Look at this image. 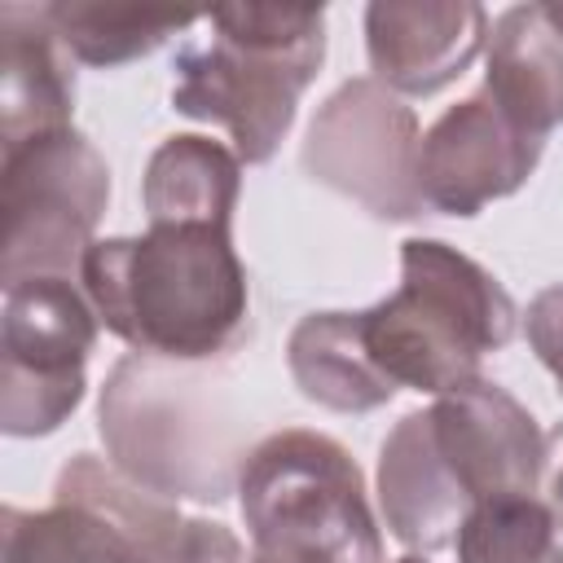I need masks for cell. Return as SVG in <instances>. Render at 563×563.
<instances>
[{
	"label": "cell",
	"instance_id": "6da1fadb",
	"mask_svg": "<svg viewBox=\"0 0 563 563\" xmlns=\"http://www.w3.org/2000/svg\"><path fill=\"white\" fill-rule=\"evenodd\" d=\"M79 286L101 325L136 356L211 361L251 330L246 264L233 229L150 224L141 238H97L79 264Z\"/></svg>",
	"mask_w": 563,
	"mask_h": 563
},
{
	"label": "cell",
	"instance_id": "7a4b0ae2",
	"mask_svg": "<svg viewBox=\"0 0 563 563\" xmlns=\"http://www.w3.org/2000/svg\"><path fill=\"white\" fill-rule=\"evenodd\" d=\"M97 431L114 471L167 501H224L251 453L233 391L207 361L123 356L101 387Z\"/></svg>",
	"mask_w": 563,
	"mask_h": 563
},
{
	"label": "cell",
	"instance_id": "3957f363",
	"mask_svg": "<svg viewBox=\"0 0 563 563\" xmlns=\"http://www.w3.org/2000/svg\"><path fill=\"white\" fill-rule=\"evenodd\" d=\"M207 40L176 53L172 106L229 132L242 163H268L325 57V9L220 4Z\"/></svg>",
	"mask_w": 563,
	"mask_h": 563
},
{
	"label": "cell",
	"instance_id": "277c9868",
	"mask_svg": "<svg viewBox=\"0 0 563 563\" xmlns=\"http://www.w3.org/2000/svg\"><path fill=\"white\" fill-rule=\"evenodd\" d=\"M519 308L506 286L435 238L400 242V286L356 312L369 365L400 391L444 396L479 378V361L515 339Z\"/></svg>",
	"mask_w": 563,
	"mask_h": 563
},
{
	"label": "cell",
	"instance_id": "5b68a950",
	"mask_svg": "<svg viewBox=\"0 0 563 563\" xmlns=\"http://www.w3.org/2000/svg\"><path fill=\"white\" fill-rule=\"evenodd\" d=\"M255 559L268 563H383V537L352 453L303 427L264 435L238 475Z\"/></svg>",
	"mask_w": 563,
	"mask_h": 563
},
{
	"label": "cell",
	"instance_id": "8992f818",
	"mask_svg": "<svg viewBox=\"0 0 563 563\" xmlns=\"http://www.w3.org/2000/svg\"><path fill=\"white\" fill-rule=\"evenodd\" d=\"M106 202L110 167L75 128L9 145L0 167V282L79 277Z\"/></svg>",
	"mask_w": 563,
	"mask_h": 563
},
{
	"label": "cell",
	"instance_id": "52a82bcc",
	"mask_svg": "<svg viewBox=\"0 0 563 563\" xmlns=\"http://www.w3.org/2000/svg\"><path fill=\"white\" fill-rule=\"evenodd\" d=\"M101 317L75 277H26L4 286L0 321V427L48 435L84 400V365Z\"/></svg>",
	"mask_w": 563,
	"mask_h": 563
},
{
	"label": "cell",
	"instance_id": "ba28073f",
	"mask_svg": "<svg viewBox=\"0 0 563 563\" xmlns=\"http://www.w3.org/2000/svg\"><path fill=\"white\" fill-rule=\"evenodd\" d=\"M418 154L422 136L413 110L374 75H356L317 110L299 158L317 185L361 202L369 216L413 220L427 207Z\"/></svg>",
	"mask_w": 563,
	"mask_h": 563
},
{
	"label": "cell",
	"instance_id": "9c48e42d",
	"mask_svg": "<svg viewBox=\"0 0 563 563\" xmlns=\"http://www.w3.org/2000/svg\"><path fill=\"white\" fill-rule=\"evenodd\" d=\"M422 422L444 475L471 510L488 497L541 493L545 435L506 387L488 378L453 387L422 409Z\"/></svg>",
	"mask_w": 563,
	"mask_h": 563
},
{
	"label": "cell",
	"instance_id": "30bf717a",
	"mask_svg": "<svg viewBox=\"0 0 563 563\" xmlns=\"http://www.w3.org/2000/svg\"><path fill=\"white\" fill-rule=\"evenodd\" d=\"M541 150L545 141L523 132L479 84L422 132V202L444 216H475L488 202L515 194L537 172Z\"/></svg>",
	"mask_w": 563,
	"mask_h": 563
},
{
	"label": "cell",
	"instance_id": "8fae6325",
	"mask_svg": "<svg viewBox=\"0 0 563 563\" xmlns=\"http://www.w3.org/2000/svg\"><path fill=\"white\" fill-rule=\"evenodd\" d=\"M488 13L479 4L378 0L365 9V53L374 79L396 97H431L449 88L484 48Z\"/></svg>",
	"mask_w": 563,
	"mask_h": 563
},
{
	"label": "cell",
	"instance_id": "7c38bea8",
	"mask_svg": "<svg viewBox=\"0 0 563 563\" xmlns=\"http://www.w3.org/2000/svg\"><path fill=\"white\" fill-rule=\"evenodd\" d=\"M75 70L44 4H0V141L22 145L70 128Z\"/></svg>",
	"mask_w": 563,
	"mask_h": 563
},
{
	"label": "cell",
	"instance_id": "4fadbf2b",
	"mask_svg": "<svg viewBox=\"0 0 563 563\" xmlns=\"http://www.w3.org/2000/svg\"><path fill=\"white\" fill-rule=\"evenodd\" d=\"M378 501L391 537L418 554L453 545L471 515L431 449L422 409L405 413L378 449Z\"/></svg>",
	"mask_w": 563,
	"mask_h": 563
},
{
	"label": "cell",
	"instance_id": "5bb4252c",
	"mask_svg": "<svg viewBox=\"0 0 563 563\" xmlns=\"http://www.w3.org/2000/svg\"><path fill=\"white\" fill-rule=\"evenodd\" d=\"M484 88L541 141L563 123V31L541 4H515L493 22Z\"/></svg>",
	"mask_w": 563,
	"mask_h": 563
},
{
	"label": "cell",
	"instance_id": "9a60e30c",
	"mask_svg": "<svg viewBox=\"0 0 563 563\" xmlns=\"http://www.w3.org/2000/svg\"><path fill=\"white\" fill-rule=\"evenodd\" d=\"M242 194V158L211 136H167L145 163V216L150 224H220L233 229Z\"/></svg>",
	"mask_w": 563,
	"mask_h": 563
},
{
	"label": "cell",
	"instance_id": "2e32d148",
	"mask_svg": "<svg viewBox=\"0 0 563 563\" xmlns=\"http://www.w3.org/2000/svg\"><path fill=\"white\" fill-rule=\"evenodd\" d=\"M286 365L295 387L334 413H369L396 396L361 347L356 312H308L290 330Z\"/></svg>",
	"mask_w": 563,
	"mask_h": 563
},
{
	"label": "cell",
	"instance_id": "e0dca14e",
	"mask_svg": "<svg viewBox=\"0 0 563 563\" xmlns=\"http://www.w3.org/2000/svg\"><path fill=\"white\" fill-rule=\"evenodd\" d=\"M4 563H150L123 519L92 501L53 497L44 510L4 506Z\"/></svg>",
	"mask_w": 563,
	"mask_h": 563
},
{
	"label": "cell",
	"instance_id": "ac0fdd59",
	"mask_svg": "<svg viewBox=\"0 0 563 563\" xmlns=\"http://www.w3.org/2000/svg\"><path fill=\"white\" fill-rule=\"evenodd\" d=\"M57 40L66 44V53L84 66H123L136 62L145 53H154L158 44H167L172 35L189 31L194 22H202L198 13H176V9H150V4H88V0H57L44 4Z\"/></svg>",
	"mask_w": 563,
	"mask_h": 563
},
{
	"label": "cell",
	"instance_id": "d6986e66",
	"mask_svg": "<svg viewBox=\"0 0 563 563\" xmlns=\"http://www.w3.org/2000/svg\"><path fill=\"white\" fill-rule=\"evenodd\" d=\"M457 563H563L559 523L541 493L479 501L457 532Z\"/></svg>",
	"mask_w": 563,
	"mask_h": 563
},
{
	"label": "cell",
	"instance_id": "ffe728a7",
	"mask_svg": "<svg viewBox=\"0 0 563 563\" xmlns=\"http://www.w3.org/2000/svg\"><path fill=\"white\" fill-rule=\"evenodd\" d=\"M154 563H246L242 541L211 519H180L172 541L158 550Z\"/></svg>",
	"mask_w": 563,
	"mask_h": 563
},
{
	"label": "cell",
	"instance_id": "44dd1931",
	"mask_svg": "<svg viewBox=\"0 0 563 563\" xmlns=\"http://www.w3.org/2000/svg\"><path fill=\"white\" fill-rule=\"evenodd\" d=\"M528 343L541 356V365L559 378V391H563V282L545 286L528 303Z\"/></svg>",
	"mask_w": 563,
	"mask_h": 563
},
{
	"label": "cell",
	"instance_id": "7402d4cb",
	"mask_svg": "<svg viewBox=\"0 0 563 563\" xmlns=\"http://www.w3.org/2000/svg\"><path fill=\"white\" fill-rule=\"evenodd\" d=\"M541 501L550 506L559 532H563V422L545 435V471H541Z\"/></svg>",
	"mask_w": 563,
	"mask_h": 563
},
{
	"label": "cell",
	"instance_id": "603a6c76",
	"mask_svg": "<svg viewBox=\"0 0 563 563\" xmlns=\"http://www.w3.org/2000/svg\"><path fill=\"white\" fill-rule=\"evenodd\" d=\"M541 9H545V18H550V22L563 31V4H541Z\"/></svg>",
	"mask_w": 563,
	"mask_h": 563
},
{
	"label": "cell",
	"instance_id": "cb8c5ba5",
	"mask_svg": "<svg viewBox=\"0 0 563 563\" xmlns=\"http://www.w3.org/2000/svg\"><path fill=\"white\" fill-rule=\"evenodd\" d=\"M396 563H427L422 554H405V559H396Z\"/></svg>",
	"mask_w": 563,
	"mask_h": 563
},
{
	"label": "cell",
	"instance_id": "d4e9b609",
	"mask_svg": "<svg viewBox=\"0 0 563 563\" xmlns=\"http://www.w3.org/2000/svg\"><path fill=\"white\" fill-rule=\"evenodd\" d=\"M251 563H268V559H251Z\"/></svg>",
	"mask_w": 563,
	"mask_h": 563
}]
</instances>
